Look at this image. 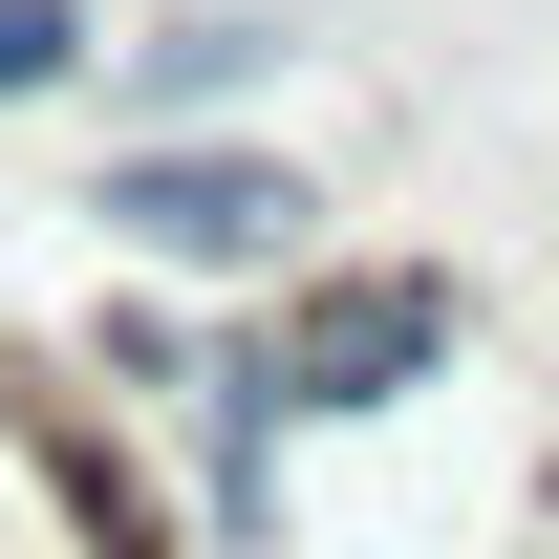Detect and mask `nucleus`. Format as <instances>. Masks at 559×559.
I'll use <instances>...</instances> for the list:
<instances>
[{
    "label": "nucleus",
    "instance_id": "nucleus-1",
    "mask_svg": "<svg viewBox=\"0 0 559 559\" xmlns=\"http://www.w3.org/2000/svg\"><path fill=\"white\" fill-rule=\"evenodd\" d=\"M430 345H452L430 280H323V301L280 323V366H237V388H280V409H366V388H409Z\"/></svg>",
    "mask_w": 559,
    "mask_h": 559
},
{
    "label": "nucleus",
    "instance_id": "nucleus-2",
    "mask_svg": "<svg viewBox=\"0 0 559 559\" xmlns=\"http://www.w3.org/2000/svg\"><path fill=\"white\" fill-rule=\"evenodd\" d=\"M108 215H130L151 259H280V215H301V194H280L259 151H130Z\"/></svg>",
    "mask_w": 559,
    "mask_h": 559
},
{
    "label": "nucleus",
    "instance_id": "nucleus-3",
    "mask_svg": "<svg viewBox=\"0 0 559 559\" xmlns=\"http://www.w3.org/2000/svg\"><path fill=\"white\" fill-rule=\"evenodd\" d=\"M259 66H280L259 22H173V44H151V108H215V86H259Z\"/></svg>",
    "mask_w": 559,
    "mask_h": 559
},
{
    "label": "nucleus",
    "instance_id": "nucleus-4",
    "mask_svg": "<svg viewBox=\"0 0 559 559\" xmlns=\"http://www.w3.org/2000/svg\"><path fill=\"white\" fill-rule=\"evenodd\" d=\"M66 66V0H0V86H44Z\"/></svg>",
    "mask_w": 559,
    "mask_h": 559
}]
</instances>
